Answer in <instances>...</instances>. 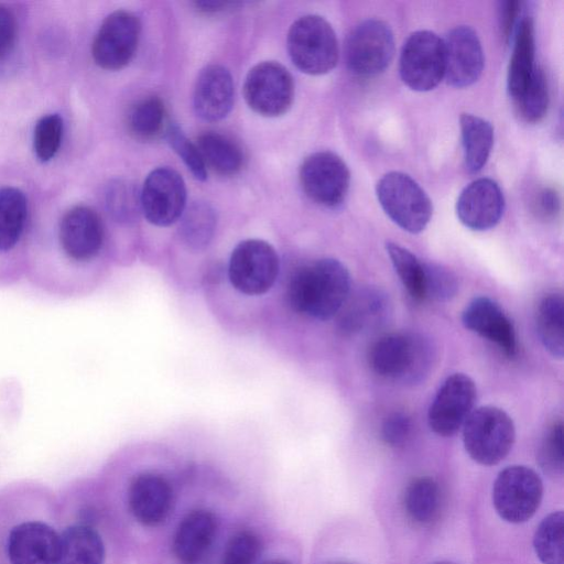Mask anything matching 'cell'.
I'll return each mask as SVG.
<instances>
[{
  "label": "cell",
  "mask_w": 564,
  "mask_h": 564,
  "mask_svg": "<svg viewBox=\"0 0 564 564\" xmlns=\"http://www.w3.org/2000/svg\"><path fill=\"white\" fill-rule=\"evenodd\" d=\"M350 293V274L337 259L321 258L299 268L288 286V302L299 314L329 319Z\"/></svg>",
  "instance_id": "6da1fadb"
},
{
  "label": "cell",
  "mask_w": 564,
  "mask_h": 564,
  "mask_svg": "<svg viewBox=\"0 0 564 564\" xmlns=\"http://www.w3.org/2000/svg\"><path fill=\"white\" fill-rule=\"evenodd\" d=\"M367 359L377 376L403 383H415L429 373L433 350L421 335L390 333L371 344Z\"/></svg>",
  "instance_id": "7a4b0ae2"
},
{
  "label": "cell",
  "mask_w": 564,
  "mask_h": 564,
  "mask_svg": "<svg viewBox=\"0 0 564 564\" xmlns=\"http://www.w3.org/2000/svg\"><path fill=\"white\" fill-rule=\"evenodd\" d=\"M286 45L293 64L308 75L330 72L338 62V42L332 25L323 17L307 14L291 25Z\"/></svg>",
  "instance_id": "3957f363"
},
{
  "label": "cell",
  "mask_w": 564,
  "mask_h": 564,
  "mask_svg": "<svg viewBox=\"0 0 564 564\" xmlns=\"http://www.w3.org/2000/svg\"><path fill=\"white\" fill-rule=\"evenodd\" d=\"M516 440L512 419L492 405L479 406L463 425V442L467 454L478 464L492 466L510 453Z\"/></svg>",
  "instance_id": "277c9868"
},
{
  "label": "cell",
  "mask_w": 564,
  "mask_h": 564,
  "mask_svg": "<svg viewBox=\"0 0 564 564\" xmlns=\"http://www.w3.org/2000/svg\"><path fill=\"white\" fill-rule=\"evenodd\" d=\"M376 194L387 216L410 234L423 231L433 206L425 191L408 174L392 171L377 183Z\"/></svg>",
  "instance_id": "5b68a950"
},
{
  "label": "cell",
  "mask_w": 564,
  "mask_h": 564,
  "mask_svg": "<svg viewBox=\"0 0 564 564\" xmlns=\"http://www.w3.org/2000/svg\"><path fill=\"white\" fill-rule=\"evenodd\" d=\"M280 270L275 249L262 239H246L232 250L228 265L231 285L246 295H261L274 284Z\"/></svg>",
  "instance_id": "8992f818"
},
{
  "label": "cell",
  "mask_w": 564,
  "mask_h": 564,
  "mask_svg": "<svg viewBox=\"0 0 564 564\" xmlns=\"http://www.w3.org/2000/svg\"><path fill=\"white\" fill-rule=\"evenodd\" d=\"M403 83L415 91H429L444 78V41L436 33L420 30L405 40L399 63Z\"/></svg>",
  "instance_id": "52a82bcc"
},
{
  "label": "cell",
  "mask_w": 564,
  "mask_h": 564,
  "mask_svg": "<svg viewBox=\"0 0 564 564\" xmlns=\"http://www.w3.org/2000/svg\"><path fill=\"white\" fill-rule=\"evenodd\" d=\"M394 54V37L382 20L367 19L358 23L345 43V61L348 69L360 77L382 73Z\"/></svg>",
  "instance_id": "ba28073f"
},
{
  "label": "cell",
  "mask_w": 564,
  "mask_h": 564,
  "mask_svg": "<svg viewBox=\"0 0 564 564\" xmlns=\"http://www.w3.org/2000/svg\"><path fill=\"white\" fill-rule=\"evenodd\" d=\"M543 496L539 475L527 466L502 469L494 484L492 501L497 513L510 523H522L538 510Z\"/></svg>",
  "instance_id": "9c48e42d"
},
{
  "label": "cell",
  "mask_w": 564,
  "mask_h": 564,
  "mask_svg": "<svg viewBox=\"0 0 564 564\" xmlns=\"http://www.w3.org/2000/svg\"><path fill=\"white\" fill-rule=\"evenodd\" d=\"M243 96L248 106L258 115L279 117L292 105L293 78L280 63H258L246 76Z\"/></svg>",
  "instance_id": "30bf717a"
},
{
  "label": "cell",
  "mask_w": 564,
  "mask_h": 564,
  "mask_svg": "<svg viewBox=\"0 0 564 564\" xmlns=\"http://www.w3.org/2000/svg\"><path fill=\"white\" fill-rule=\"evenodd\" d=\"M301 186L308 198L327 208H336L345 200L350 172L344 160L330 151L308 155L300 167Z\"/></svg>",
  "instance_id": "8fae6325"
},
{
  "label": "cell",
  "mask_w": 564,
  "mask_h": 564,
  "mask_svg": "<svg viewBox=\"0 0 564 564\" xmlns=\"http://www.w3.org/2000/svg\"><path fill=\"white\" fill-rule=\"evenodd\" d=\"M141 31L139 18L127 10L111 12L101 23L93 42L95 63L108 70L124 67L133 57Z\"/></svg>",
  "instance_id": "7c38bea8"
},
{
  "label": "cell",
  "mask_w": 564,
  "mask_h": 564,
  "mask_svg": "<svg viewBox=\"0 0 564 564\" xmlns=\"http://www.w3.org/2000/svg\"><path fill=\"white\" fill-rule=\"evenodd\" d=\"M140 203L150 224L159 227L174 224L186 206V186L182 176L166 166L151 171L140 191Z\"/></svg>",
  "instance_id": "4fadbf2b"
},
{
  "label": "cell",
  "mask_w": 564,
  "mask_h": 564,
  "mask_svg": "<svg viewBox=\"0 0 564 564\" xmlns=\"http://www.w3.org/2000/svg\"><path fill=\"white\" fill-rule=\"evenodd\" d=\"M476 397L477 389L470 377L465 373L448 376L430 405V429L444 437L456 434L473 412Z\"/></svg>",
  "instance_id": "5bb4252c"
},
{
  "label": "cell",
  "mask_w": 564,
  "mask_h": 564,
  "mask_svg": "<svg viewBox=\"0 0 564 564\" xmlns=\"http://www.w3.org/2000/svg\"><path fill=\"white\" fill-rule=\"evenodd\" d=\"M28 204L24 194L15 187L0 189V289L10 288L22 276L11 257L18 250L24 234Z\"/></svg>",
  "instance_id": "9a60e30c"
},
{
  "label": "cell",
  "mask_w": 564,
  "mask_h": 564,
  "mask_svg": "<svg viewBox=\"0 0 564 564\" xmlns=\"http://www.w3.org/2000/svg\"><path fill=\"white\" fill-rule=\"evenodd\" d=\"M444 41L447 84L464 88L476 83L484 70V51L475 30L468 25L452 29Z\"/></svg>",
  "instance_id": "2e32d148"
},
{
  "label": "cell",
  "mask_w": 564,
  "mask_h": 564,
  "mask_svg": "<svg viewBox=\"0 0 564 564\" xmlns=\"http://www.w3.org/2000/svg\"><path fill=\"white\" fill-rule=\"evenodd\" d=\"M505 197L499 185L491 178L481 177L469 183L456 202L459 221L475 231L495 227L501 219Z\"/></svg>",
  "instance_id": "e0dca14e"
},
{
  "label": "cell",
  "mask_w": 564,
  "mask_h": 564,
  "mask_svg": "<svg viewBox=\"0 0 564 564\" xmlns=\"http://www.w3.org/2000/svg\"><path fill=\"white\" fill-rule=\"evenodd\" d=\"M466 329L496 344L509 358L517 355L518 343L514 326L503 308L488 296L473 299L462 313Z\"/></svg>",
  "instance_id": "ac0fdd59"
},
{
  "label": "cell",
  "mask_w": 564,
  "mask_h": 564,
  "mask_svg": "<svg viewBox=\"0 0 564 564\" xmlns=\"http://www.w3.org/2000/svg\"><path fill=\"white\" fill-rule=\"evenodd\" d=\"M7 553L10 564H58L59 535L44 522H22L9 533Z\"/></svg>",
  "instance_id": "d6986e66"
},
{
  "label": "cell",
  "mask_w": 564,
  "mask_h": 564,
  "mask_svg": "<svg viewBox=\"0 0 564 564\" xmlns=\"http://www.w3.org/2000/svg\"><path fill=\"white\" fill-rule=\"evenodd\" d=\"M128 501L137 521L147 527H155L170 514L173 491L164 477L144 473L133 478L129 487Z\"/></svg>",
  "instance_id": "ffe728a7"
},
{
  "label": "cell",
  "mask_w": 564,
  "mask_h": 564,
  "mask_svg": "<svg viewBox=\"0 0 564 564\" xmlns=\"http://www.w3.org/2000/svg\"><path fill=\"white\" fill-rule=\"evenodd\" d=\"M234 82L230 72L223 65L204 67L195 83L193 104L198 117L206 121L224 119L234 104Z\"/></svg>",
  "instance_id": "44dd1931"
},
{
  "label": "cell",
  "mask_w": 564,
  "mask_h": 564,
  "mask_svg": "<svg viewBox=\"0 0 564 564\" xmlns=\"http://www.w3.org/2000/svg\"><path fill=\"white\" fill-rule=\"evenodd\" d=\"M388 313L386 294L375 288H364L349 293L336 314L337 328L343 335H357L379 326Z\"/></svg>",
  "instance_id": "7402d4cb"
},
{
  "label": "cell",
  "mask_w": 564,
  "mask_h": 564,
  "mask_svg": "<svg viewBox=\"0 0 564 564\" xmlns=\"http://www.w3.org/2000/svg\"><path fill=\"white\" fill-rule=\"evenodd\" d=\"M217 533V519L208 510H194L180 522L173 539V552L184 564L199 563Z\"/></svg>",
  "instance_id": "603a6c76"
},
{
  "label": "cell",
  "mask_w": 564,
  "mask_h": 564,
  "mask_svg": "<svg viewBox=\"0 0 564 564\" xmlns=\"http://www.w3.org/2000/svg\"><path fill=\"white\" fill-rule=\"evenodd\" d=\"M512 54L508 66V91L512 100L517 99L533 77L535 63V32L531 15L523 14L514 31Z\"/></svg>",
  "instance_id": "cb8c5ba5"
},
{
  "label": "cell",
  "mask_w": 564,
  "mask_h": 564,
  "mask_svg": "<svg viewBox=\"0 0 564 564\" xmlns=\"http://www.w3.org/2000/svg\"><path fill=\"white\" fill-rule=\"evenodd\" d=\"M105 545L100 535L90 527H68L59 535L58 564H104Z\"/></svg>",
  "instance_id": "d4e9b609"
},
{
  "label": "cell",
  "mask_w": 564,
  "mask_h": 564,
  "mask_svg": "<svg viewBox=\"0 0 564 564\" xmlns=\"http://www.w3.org/2000/svg\"><path fill=\"white\" fill-rule=\"evenodd\" d=\"M459 126L465 169L471 174L478 173L489 158L494 144V128L486 119L471 113H463Z\"/></svg>",
  "instance_id": "484cf974"
},
{
  "label": "cell",
  "mask_w": 564,
  "mask_h": 564,
  "mask_svg": "<svg viewBox=\"0 0 564 564\" xmlns=\"http://www.w3.org/2000/svg\"><path fill=\"white\" fill-rule=\"evenodd\" d=\"M442 491L431 477H417L409 482L403 494L408 518L417 525H429L437 520L442 509Z\"/></svg>",
  "instance_id": "4316f807"
},
{
  "label": "cell",
  "mask_w": 564,
  "mask_h": 564,
  "mask_svg": "<svg viewBox=\"0 0 564 564\" xmlns=\"http://www.w3.org/2000/svg\"><path fill=\"white\" fill-rule=\"evenodd\" d=\"M204 163L214 172L231 176L237 174L243 164V154L239 145L225 134L206 131L198 135L196 144Z\"/></svg>",
  "instance_id": "83f0119b"
},
{
  "label": "cell",
  "mask_w": 564,
  "mask_h": 564,
  "mask_svg": "<svg viewBox=\"0 0 564 564\" xmlns=\"http://www.w3.org/2000/svg\"><path fill=\"white\" fill-rule=\"evenodd\" d=\"M536 332L544 348L555 358L564 355V301L561 293L542 297L535 314Z\"/></svg>",
  "instance_id": "f1b7e54d"
},
{
  "label": "cell",
  "mask_w": 564,
  "mask_h": 564,
  "mask_svg": "<svg viewBox=\"0 0 564 564\" xmlns=\"http://www.w3.org/2000/svg\"><path fill=\"white\" fill-rule=\"evenodd\" d=\"M386 250L409 295L414 301H425V262L420 261L406 248L392 241L386 242Z\"/></svg>",
  "instance_id": "f546056e"
},
{
  "label": "cell",
  "mask_w": 564,
  "mask_h": 564,
  "mask_svg": "<svg viewBox=\"0 0 564 564\" xmlns=\"http://www.w3.org/2000/svg\"><path fill=\"white\" fill-rule=\"evenodd\" d=\"M183 214L180 225L182 240L193 250L204 249L213 239L216 229L214 209L206 203L197 202Z\"/></svg>",
  "instance_id": "4dcf8cb0"
},
{
  "label": "cell",
  "mask_w": 564,
  "mask_h": 564,
  "mask_svg": "<svg viewBox=\"0 0 564 564\" xmlns=\"http://www.w3.org/2000/svg\"><path fill=\"white\" fill-rule=\"evenodd\" d=\"M533 547L543 564H564V514L562 511L545 517L538 527Z\"/></svg>",
  "instance_id": "1f68e13d"
},
{
  "label": "cell",
  "mask_w": 564,
  "mask_h": 564,
  "mask_svg": "<svg viewBox=\"0 0 564 564\" xmlns=\"http://www.w3.org/2000/svg\"><path fill=\"white\" fill-rule=\"evenodd\" d=\"M165 122V107L156 96L135 102L129 110L127 124L130 133L140 140H150L160 134Z\"/></svg>",
  "instance_id": "d6a6232c"
},
{
  "label": "cell",
  "mask_w": 564,
  "mask_h": 564,
  "mask_svg": "<svg viewBox=\"0 0 564 564\" xmlns=\"http://www.w3.org/2000/svg\"><path fill=\"white\" fill-rule=\"evenodd\" d=\"M549 101L547 80L543 69L538 66L533 77L513 104L522 120L536 123L545 117Z\"/></svg>",
  "instance_id": "836d02e7"
},
{
  "label": "cell",
  "mask_w": 564,
  "mask_h": 564,
  "mask_svg": "<svg viewBox=\"0 0 564 564\" xmlns=\"http://www.w3.org/2000/svg\"><path fill=\"white\" fill-rule=\"evenodd\" d=\"M105 202L109 215L122 224L135 220L141 210L140 192L132 183L122 180L108 184Z\"/></svg>",
  "instance_id": "e575fe53"
},
{
  "label": "cell",
  "mask_w": 564,
  "mask_h": 564,
  "mask_svg": "<svg viewBox=\"0 0 564 564\" xmlns=\"http://www.w3.org/2000/svg\"><path fill=\"white\" fill-rule=\"evenodd\" d=\"M63 137V119L57 113L43 116L35 124L33 149L42 162L53 159L59 150Z\"/></svg>",
  "instance_id": "d590c367"
},
{
  "label": "cell",
  "mask_w": 564,
  "mask_h": 564,
  "mask_svg": "<svg viewBox=\"0 0 564 564\" xmlns=\"http://www.w3.org/2000/svg\"><path fill=\"white\" fill-rule=\"evenodd\" d=\"M563 423L553 422L546 430L538 449V462L550 475H560L564 467Z\"/></svg>",
  "instance_id": "8d00e7d4"
},
{
  "label": "cell",
  "mask_w": 564,
  "mask_h": 564,
  "mask_svg": "<svg viewBox=\"0 0 564 564\" xmlns=\"http://www.w3.org/2000/svg\"><path fill=\"white\" fill-rule=\"evenodd\" d=\"M165 137L171 148L182 159L193 176L198 181L206 180L207 172L204 160L196 144L187 139L180 127L175 123H170L166 127Z\"/></svg>",
  "instance_id": "74e56055"
},
{
  "label": "cell",
  "mask_w": 564,
  "mask_h": 564,
  "mask_svg": "<svg viewBox=\"0 0 564 564\" xmlns=\"http://www.w3.org/2000/svg\"><path fill=\"white\" fill-rule=\"evenodd\" d=\"M457 290V278L449 269L425 263V300L446 302L455 296Z\"/></svg>",
  "instance_id": "f35d334b"
},
{
  "label": "cell",
  "mask_w": 564,
  "mask_h": 564,
  "mask_svg": "<svg viewBox=\"0 0 564 564\" xmlns=\"http://www.w3.org/2000/svg\"><path fill=\"white\" fill-rule=\"evenodd\" d=\"M260 551V540L252 531H239L228 541L221 564H254Z\"/></svg>",
  "instance_id": "ab89813d"
},
{
  "label": "cell",
  "mask_w": 564,
  "mask_h": 564,
  "mask_svg": "<svg viewBox=\"0 0 564 564\" xmlns=\"http://www.w3.org/2000/svg\"><path fill=\"white\" fill-rule=\"evenodd\" d=\"M412 420L403 412L389 414L381 424V438L390 447H401L412 434Z\"/></svg>",
  "instance_id": "60d3db41"
},
{
  "label": "cell",
  "mask_w": 564,
  "mask_h": 564,
  "mask_svg": "<svg viewBox=\"0 0 564 564\" xmlns=\"http://www.w3.org/2000/svg\"><path fill=\"white\" fill-rule=\"evenodd\" d=\"M522 2L509 0L500 2L499 23L502 37L509 43L522 17Z\"/></svg>",
  "instance_id": "b9f144b4"
},
{
  "label": "cell",
  "mask_w": 564,
  "mask_h": 564,
  "mask_svg": "<svg viewBox=\"0 0 564 564\" xmlns=\"http://www.w3.org/2000/svg\"><path fill=\"white\" fill-rule=\"evenodd\" d=\"M17 36V21L12 11L0 4V59L12 51Z\"/></svg>",
  "instance_id": "7bdbcfd3"
},
{
  "label": "cell",
  "mask_w": 564,
  "mask_h": 564,
  "mask_svg": "<svg viewBox=\"0 0 564 564\" xmlns=\"http://www.w3.org/2000/svg\"><path fill=\"white\" fill-rule=\"evenodd\" d=\"M533 210L543 219L554 218L560 212V197L556 191L551 187H542L535 194Z\"/></svg>",
  "instance_id": "ee69618b"
},
{
  "label": "cell",
  "mask_w": 564,
  "mask_h": 564,
  "mask_svg": "<svg viewBox=\"0 0 564 564\" xmlns=\"http://www.w3.org/2000/svg\"><path fill=\"white\" fill-rule=\"evenodd\" d=\"M197 10L204 13H215L223 11L228 6L231 4L229 1H219V0H203L194 2Z\"/></svg>",
  "instance_id": "f6af8a7d"
},
{
  "label": "cell",
  "mask_w": 564,
  "mask_h": 564,
  "mask_svg": "<svg viewBox=\"0 0 564 564\" xmlns=\"http://www.w3.org/2000/svg\"><path fill=\"white\" fill-rule=\"evenodd\" d=\"M263 564H292V563L289 561H285V560H271Z\"/></svg>",
  "instance_id": "bcb514c9"
},
{
  "label": "cell",
  "mask_w": 564,
  "mask_h": 564,
  "mask_svg": "<svg viewBox=\"0 0 564 564\" xmlns=\"http://www.w3.org/2000/svg\"><path fill=\"white\" fill-rule=\"evenodd\" d=\"M436 564H452V563L441 562V563H436Z\"/></svg>",
  "instance_id": "7dc6e473"
},
{
  "label": "cell",
  "mask_w": 564,
  "mask_h": 564,
  "mask_svg": "<svg viewBox=\"0 0 564 564\" xmlns=\"http://www.w3.org/2000/svg\"><path fill=\"white\" fill-rule=\"evenodd\" d=\"M195 564H200V562L199 563H195Z\"/></svg>",
  "instance_id": "c3c4849f"
},
{
  "label": "cell",
  "mask_w": 564,
  "mask_h": 564,
  "mask_svg": "<svg viewBox=\"0 0 564 564\" xmlns=\"http://www.w3.org/2000/svg\"><path fill=\"white\" fill-rule=\"evenodd\" d=\"M338 564H345V563H338Z\"/></svg>",
  "instance_id": "681fc988"
}]
</instances>
